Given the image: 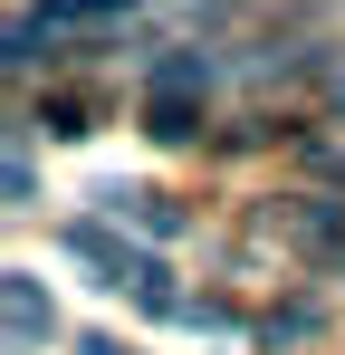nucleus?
Wrapping results in <instances>:
<instances>
[{"label":"nucleus","instance_id":"nucleus-1","mask_svg":"<svg viewBox=\"0 0 345 355\" xmlns=\"http://www.w3.org/2000/svg\"><path fill=\"white\" fill-rule=\"evenodd\" d=\"M134 0H39L19 29H10V58H39V39H96V29H125Z\"/></svg>","mask_w":345,"mask_h":355},{"label":"nucleus","instance_id":"nucleus-6","mask_svg":"<svg viewBox=\"0 0 345 355\" xmlns=\"http://www.w3.org/2000/svg\"><path fill=\"white\" fill-rule=\"evenodd\" d=\"M87 355H125V346H106V336H96V346H87Z\"/></svg>","mask_w":345,"mask_h":355},{"label":"nucleus","instance_id":"nucleus-5","mask_svg":"<svg viewBox=\"0 0 345 355\" xmlns=\"http://www.w3.org/2000/svg\"><path fill=\"white\" fill-rule=\"evenodd\" d=\"M326 87H336V106H345V58H336V77H326Z\"/></svg>","mask_w":345,"mask_h":355},{"label":"nucleus","instance_id":"nucleus-2","mask_svg":"<svg viewBox=\"0 0 345 355\" xmlns=\"http://www.w3.org/2000/svg\"><path fill=\"white\" fill-rule=\"evenodd\" d=\"M0 327H10V355H39L57 336V307H48V288H39V269H10V279H0Z\"/></svg>","mask_w":345,"mask_h":355},{"label":"nucleus","instance_id":"nucleus-4","mask_svg":"<svg viewBox=\"0 0 345 355\" xmlns=\"http://www.w3.org/2000/svg\"><path fill=\"white\" fill-rule=\"evenodd\" d=\"M192 87H211V58H154V77H144V96H192Z\"/></svg>","mask_w":345,"mask_h":355},{"label":"nucleus","instance_id":"nucleus-3","mask_svg":"<svg viewBox=\"0 0 345 355\" xmlns=\"http://www.w3.org/2000/svg\"><path fill=\"white\" fill-rule=\"evenodd\" d=\"M67 250H77V259H96V269H106L115 288L134 279V288H154V297H163V269H154L144 250H125V240H115V231H96V221H77V231H67Z\"/></svg>","mask_w":345,"mask_h":355}]
</instances>
